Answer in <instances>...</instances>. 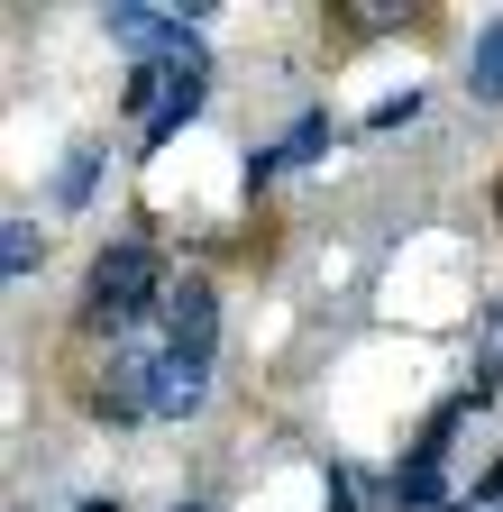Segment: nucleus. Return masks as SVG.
Listing matches in <instances>:
<instances>
[{
	"mask_svg": "<svg viewBox=\"0 0 503 512\" xmlns=\"http://www.w3.org/2000/svg\"><path fill=\"white\" fill-rule=\"evenodd\" d=\"M174 284H165V256L147 247V238H110L101 256H92V320H138V311H156Z\"/></svg>",
	"mask_w": 503,
	"mask_h": 512,
	"instance_id": "nucleus-1",
	"label": "nucleus"
},
{
	"mask_svg": "<svg viewBox=\"0 0 503 512\" xmlns=\"http://www.w3.org/2000/svg\"><path fill=\"white\" fill-rule=\"evenodd\" d=\"M92 412L101 421H156V348H110L92 375Z\"/></svg>",
	"mask_w": 503,
	"mask_h": 512,
	"instance_id": "nucleus-2",
	"label": "nucleus"
},
{
	"mask_svg": "<svg viewBox=\"0 0 503 512\" xmlns=\"http://www.w3.org/2000/svg\"><path fill=\"white\" fill-rule=\"evenodd\" d=\"M211 403V357L202 348H156V421H193Z\"/></svg>",
	"mask_w": 503,
	"mask_h": 512,
	"instance_id": "nucleus-3",
	"label": "nucleus"
},
{
	"mask_svg": "<svg viewBox=\"0 0 503 512\" xmlns=\"http://www.w3.org/2000/svg\"><path fill=\"white\" fill-rule=\"evenodd\" d=\"M211 339H220V293L193 275V284L165 293V348H202L211 357Z\"/></svg>",
	"mask_w": 503,
	"mask_h": 512,
	"instance_id": "nucleus-4",
	"label": "nucleus"
},
{
	"mask_svg": "<svg viewBox=\"0 0 503 512\" xmlns=\"http://www.w3.org/2000/svg\"><path fill=\"white\" fill-rule=\"evenodd\" d=\"M394 503L403 512H449V476H439V448H412L394 467Z\"/></svg>",
	"mask_w": 503,
	"mask_h": 512,
	"instance_id": "nucleus-5",
	"label": "nucleus"
},
{
	"mask_svg": "<svg viewBox=\"0 0 503 512\" xmlns=\"http://www.w3.org/2000/svg\"><path fill=\"white\" fill-rule=\"evenodd\" d=\"M330 147H339V119H330V110H302V119L284 128V138H275L266 156H275V174H284V165H321Z\"/></svg>",
	"mask_w": 503,
	"mask_h": 512,
	"instance_id": "nucleus-6",
	"label": "nucleus"
},
{
	"mask_svg": "<svg viewBox=\"0 0 503 512\" xmlns=\"http://www.w3.org/2000/svg\"><path fill=\"white\" fill-rule=\"evenodd\" d=\"M467 101H476V110H494V101H503V19H485V28H476V55H467Z\"/></svg>",
	"mask_w": 503,
	"mask_h": 512,
	"instance_id": "nucleus-7",
	"label": "nucleus"
},
{
	"mask_svg": "<svg viewBox=\"0 0 503 512\" xmlns=\"http://www.w3.org/2000/svg\"><path fill=\"white\" fill-rule=\"evenodd\" d=\"M202 101H211V83H202V74H183V83L165 92V110H156V128H147V147H174V138H183V119H193Z\"/></svg>",
	"mask_w": 503,
	"mask_h": 512,
	"instance_id": "nucleus-8",
	"label": "nucleus"
},
{
	"mask_svg": "<svg viewBox=\"0 0 503 512\" xmlns=\"http://www.w3.org/2000/svg\"><path fill=\"white\" fill-rule=\"evenodd\" d=\"M92 183H101V147H74V156H65V174H55V202L83 211V202H92Z\"/></svg>",
	"mask_w": 503,
	"mask_h": 512,
	"instance_id": "nucleus-9",
	"label": "nucleus"
},
{
	"mask_svg": "<svg viewBox=\"0 0 503 512\" xmlns=\"http://www.w3.org/2000/svg\"><path fill=\"white\" fill-rule=\"evenodd\" d=\"M412 10L403 0H357V10H339V28H357V37H375V28H403Z\"/></svg>",
	"mask_w": 503,
	"mask_h": 512,
	"instance_id": "nucleus-10",
	"label": "nucleus"
},
{
	"mask_svg": "<svg viewBox=\"0 0 503 512\" xmlns=\"http://www.w3.org/2000/svg\"><path fill=\"white\" fill-rule=\"evenodd\" d=\"M0 266H10V284H19V275H37V229H28V220L0 229Z\"/></svg>",
	"mask_w": 503,
	"mask_h": 512,
	"instance_id": "nucleus-11",
	"label": "nucleus"
},
{
	"mask_svg": "<svg viewBox=\"0 0 503 512\" xmlns=\"http://www.w3.org/2000/svg\"><path fill=\"white\" fill-rule=\"evenodd\" d=\"M403 119H421V92H412V83H403V92H385V101L366 110V128H403Z\"/></svg>",
	"mask_w": 503,
	"mask_h": 512,
	"instance_id": "nucleus-12",
	"label": "nucleus"
},
{
	"mask_svg": "<svg viewBox=\"0 0 503 512\" xmlns=\"http://www.w3.org/2000/svg\"><path fill=\"white\" fill-rule=\"evenodd\" d=\"M330 512H357V485H348L339 467H330Z\"/></svg>",
	"mask_w": 503,
	"mask_h": 512,
	"instance_id": "nucleus-13",
	"label": "nucleus"
},
{
	"mask_svg": "<svg viewBox=\"0 0 503 512\" xmlns=\"http://www.w3.org/2000/svg\"><path fill=\"white\" fill-rule=\"evenodd\" d=\"M74 512H129V503H119V494H83Z\"/></svg>",
	"mask_w": 503,
	"mask_h": 512,
	"instance_id": "nucleus-14",
	"label": "nucleus"
},
{
	"mask_svg": "<svg viewBox=\"0 0 503 512\" xmlns=\"http://www.w3.org/2000/svg\"><path fill=\"white\" fill-rule=\"evenodd\" d=\"M174 512H211V503H174Z\"/></svg>",
	"mask_w": 503,
	"mask_h": 512,
	"instance_id": "nucleus-15",
	"label": "nucleus"
},
{
	"mask_svg": "<svg viewBox=\"0 0 503 512\" xmlns=\"http://www.w3.org/2000/svg\"><path fill=\"white\" fill-rule=\"evenodd\" d=\"M494 211H503V183H494Z\"/></svg>",
	"mask_w": 503,
	"mask_h": 512,
	"instance_id": "nucleus-16",
	"label": "nucleus"
}]
</instances>
